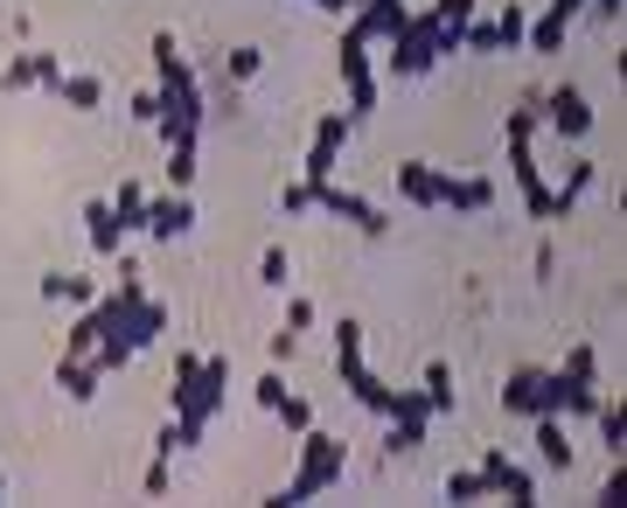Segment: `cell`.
I'll use <instances>...</instances> for the list:
<instances>
[{"label":"cell","instance_id":"1","mask_svg":"<svg viewBox=\"0 0 627 508\" xmlns=\"http://www.w3.org/2000/svg\"><path fill=\"white\" fill-rule=\"evenodd\" d=\"M342 467H349V446L307 425V432H300V474L272 495V508H300V501H314V495H328L335 480H342Z\"/></svg>","mask_w":627,"mask_h":508},{"label":"cell","instance_id":"2","mask_svg":"<svg viewBox=\"0 0 627 508\" xmlns=\"http://www.w3.org/2000/svg\"><path fill=\"white\" fill-rule=\"evenodd\" d=\"M223 390H230V356H202V377H196V390H189V405H181V446H196L202 432H209V418L223 411Z\"/></svg>","mask_w":627,"mask_h":508},{"label":"cell","instance_id":"3","mask_svg":"<svg viewBox=\"0 0 627 508\" xmlns=\"http://www.w3.org/2000/svg\"><path fill=\"white\" fill-rule=\"evenodd\" d=\"M432 36H439V14H411L405 36H390V77H426L439 57H432Z\"/></svg>","mask_w":627,"mask_h":508},{"label":"cell","instance_id":"4","mask_svg":"<svg viewBox=\"0 0 627 508\" xmlns=\"http://www.w3.org/2000/svg\"><path fill=\"white\" fill-rule=\"evenodd\" d=\"M314 189V209H328V217H342V223H356L362 237H384L390 230V217L384 209H370L362 196H349V189H335V181H307Z\"/></svg>","mask_w":627,"mask_h":508},{"label":"cell","instance_id":"5","mask_svg":"<svg viewBox=\"0 0 627 508\" xmlns=\"http://www.w3.org/2000/svg\"><path fill=\"white\" fill-rule=\"evenodd\" d=\"M153 77H161V84H153L161 98H196V91H202V77H196L189 57L175 49V36H153Z\"/></svg>","mask_w":627,"mask_h":508},{"label":"cell","instance_id":"6","mask_svg":"<svg viewBox=\"0 0 627 508\" xmlns=\"http://www.w3.org/2000/svg\"><path fill=\"white\" fill-rule=\"evenodd\" d=\"M342 140H349V112H328L321 126H314V147H307L300 181H328V175H335V153H342Z\"/></svg>","mask_w":627,"mask_h":508},{"label":"cell","instance_id":"7","mask_svg":"<svg viewBox=\"0 0 627 508\" xmlns=\"http://www.w3.org/2000/svg\"><path fill=\"white\" fill-rule=\"evenodd\" d=\"M196 230V202L189 196H147V237H161V245H175V237Z\"/></svg>","mask_w":627,"mask_h":508},{"label":"cell","instance_id":"8","mask_svg":"<svg viewBox=\"0 0 627 508\" xmlns=\"http://www.w3.org/2000/svg\"><path fill=\"white\" fill-rule=\"evenodd\" d=\"M544 119H551L565 140H586V132H593V104H586L579 84H558L551 98H544Z\"/></svg>","mask_w":627,"mask_h":508},{"label":"cell","instance_id":"9","mask_svg":"<svg viewBox=\"0 0 627 508\" xmlns=\"http://www.w3.org/2000/svg\"><path fill=\"white\" fill-rule=\"evenodd\" d=\"M405 21H411V8H405V0H362L349 29H356L362 42H390V36H405Z\"/></svg>","mask_w":627,"mask_h":508},{"label":"cell","instance_id":"10","mask_svg":"<svg viewBox=\"0 0 627 508\" xmlns=\"http://www.w3.org/2000/svg\"><path fill=\"white\" fill-rule=\"evenodd\" d=\"M481 474H488V495H509L516 508H530V501H537V480L522 474L516 460H502V446H495L488 460H481Z\"/></svg>","mask_w":627,"mask_h":508},{"label":"cell","instance_id":"11","mask_svg":"<svg viewBox=\"0 0 627 508\" xmlns=\"http://www.w3.org/2000/svg\"><path fill=\"white\" fill-rule=\"evenodd\" d=\"M98 384H104V369L91 362V356H57V390L70 397V405H91V397H98Z\"/></svg>","mask_w":627,"mask_h":508},{"label":"cell","instance_id":"12","mask_svg":"<svg viewBox=\"0 0 627 508\" xmlns=\"http://www.w3.org/2000/svg\"><path fill=\"white\" fill-rule=\"evenodd\" d=\"M439 189H447V168H426V160H405L398 168V196L418 209H439Z\"/></svg>","mask_w":627,"mask_h":508},{"label":"cell","instance_id":"13","mask_svg":"<svg viewBox=\"0 0 627 508\" xmlns=\"http://www.w3.org/2000/svg\"><path fill=\"white\" fill-rule=\"evenodd\" d=\"M335 377H342V384L362 377V320H349V313L335 320Z\"/></svg>","mask_w":627,"mask_h":508},{"label":"cell","instance_id":"14","mask_svg":"<svg viewBox=\"0 0 627 508\" xmlns=\"http://www.w3.org/2000/svg\"><path fill=\"white\" fill-rule=\"evenodd\" d=\"M161 335H168V300H140L126 313V341H133V349H147V341H161Z\"/></svg>","mask_w":627,"mask_h":508},{"label":"cell","instance_id":"15","mask_svg":"<svg viewBox=\"0 0 627 508\" xmlns=\"http://www.w3.org/2000/svg\"><path fill=\"white\" fill-rule=\"evenodd\" d=\"M537 384H544V369H509L502 377V411H522V418H537Z\"/></svg>","mask_w":627,"mask_h":508},{"label":"cell","instance_id":"16","mask_svg":"<svg viewBox=\"0 0 627 508\" xmlns=\"http://www.w3.org/2000/svg\"><path fill=\"white\" fill-rule=\"evenodd\" d=\"M495 202V181H460V175H447V189H439V209H460V217H475V209H488Z\"/></svg>","mask_w":627,"mask_h":508},{"label":"cell","instance_id":"17","mask_svg":"<svg viewBox=\"0 0 627 508\" xmlns=\"http://www.w3.org/2000/svg\"><path fill=\"white\" fill-rule=\"evenodd\" d=\"M537 460L551 467V474H565V467H571V439H565L558 411H544V418H537Z\"/></svg>","mask_w":627,"mask_h":508},{"label":"cell","instance_id":"18","mask_svg":"<svg viewBox=\"0 0 627 508\" xmlns=\"http://www.w3.org/2000/svg\"><path fill=\"white\" fill-rule=\"evenodd\" d=\"M335 70H342V84L356 91V84H370V42H362L356 29L342 36V49H335Z\"/></svg>","mask_w":627,"mask_h":508},{"label":"cell","instance_id":"19","mask_svg":"<svg viewBox=\"0 0 627 508\" xmlns=\"http://www.w3.org/2000/svg\"><path fill=\"white\" fill-rule=\"evenodd\" d=\"M84 223H91V245H98V251H119L126 223L112 217V202H98V196H91V202H84Z\"/></svg>","mask_w":627,"mask_h":508},{"label":"cell","instance_id":"20","mask_svg":"<svg viewBox=\"0 0 627 508\" xmlns=\"http://www.w3.org/2000/svg\"><path fill=\"white\" fill-rule=\"evenodd\" d=\"M565 29H571V21L544 8V21H530V29H522V42H530L537 57H558V49H565Z\"/></svg>","mask_w":627,"mask_h":508},{"label":"cell","instance_id":"21","mask_svg":"<svg viewBox=\"0 0 627 508\" xmlns=\"http://www.w3.org/2000/svg\"><path fill=\"white\" fill-rule=\"evenodd\" d=\"M42 300H77V307H91V300H98V286H91V279H77V272H49V279H42Z\"/></svg>","mask_w":627,"mask_h":508},{"label":"cell","instance_id":"22","mask_svg":"<svg viewBox=\"0 0 627 508\" xmlns=\"http://www.w3.org/2000/svg\"><path fill=\"white\" fill-rule=\"evenodd\" d=\"M384 418H405V425H432V397L426 390H390V411Z\"/></svg>","mask_w":627,"mask_h":508},{"label":"cell","instance_id":"23","mask_svg":"<svg viewBox=\"0 0 627 508\" xmlns=\"http://www.w3.org/2000/svg\"><path fill=\"white\" fill-rule=\"evenodd\" d=\"M349 397H356L362 411H377V418L390 411V384H384V377H370V369H362V377H349Z\"/></svg>","mask_w":627,"mask_h":508},{"label":"cell","instance_id":"24","mask_svg":"<svg viewBox=\"0 0 627 508\" xmlns=\"http://www.w3.org/2000/svg\"><path fill=\"white\" fill-rule=\"evenodd\" d=\"M593 189V160H571V175H565V189H551V209H558V217H565V209L571 202H579Z\"/></svg>","mask_w":627,"mask_h":508},{"label":"cell","instance_id":"25","mask_svg":"<svg viewBox=\"0 0 627 508\" xmlns=\"http://www.w3.org/2000/svg\"><path fill=\"white\" fill-rule=\"evenodd\" d=\"M63 104H77V112H98V104H104V84H98V77H63V91H57Z\"/></svg>","mask_w":627,"mask_h":508},{"label":"cell","instance_id":"26","mask_svg":"<svg viewBox=\"0 0 627 508\" xmlns=\"http://www.w3.org/2000/svg\"><path fill=\"white\" fill-rule=\"evenodd\" d=\"M426 446V425H405V418H390V439H384V460H405V452Z\"/></svg>","mask_w":627,"mask_h":508},{"label":"cell","instance_id":"27","mask_svg":"<svg viewBox=\"0 0 627 508\" xmlns=\"http://www.w3.org/2000/svg\"><path fill=\"white\" fill-rule=\"evenodd\" d=\"M593 418H599V439H607V452L620 460V452H627V418H620V397H614V405H599Z\"/></svg>","mask_w":627,"mask_h":508},{"label":"cell","instance_id":"28","mask_svg":"<svg viewBox=\"0 0 627 508\" xmlns=\"http://www.w3.org/2000/svg\"><path fill=\"white\" fill-rule=\"evenodd\" d=\"M196 377H202V356H175V390H168V405H175V411L189 405V390H196Z\"/></svg>","mask_w":627,"mask_h":508},{"label":"cell","instance_id":"29","mask_svg":"<svg viewBox=\"0 0 627 508\" xmlns=\"http://www.w3.org/2000/svg\"><path fill=\"white\" fill-rule=\"evenodd\" d=\"M426 397H432V411H454V369L447 362H426Z\"/></svg>","mask_w":627,"mask_h":508},{"label":"cell","instance_id":"30","mask_svg":"<svg viewBox=\"0 0 627 508\" xmlns=\"http://www.w3.org/2000/svg\"><path fill=\"white\" fill-rule=\"evenodd\" d=\"M112 217H119L126 230H147V196L133 189V181H126V189H119V202H112Z\"/></svg>","mask_w":627,"mask_h":508},{"label":"cell","instance_id":"31","mask_svg":"<svg viewBox=\"0 0 627 508\" xmlns=\"http://www.w3.org/2000/svg\"><path fill=\"white\" fill-rule=\"evenodd\" d=\"M258 279H266V286H272V292H286V286H293V258H286V251H279V245H272V251H266V258H258Z\"/></svg>","mask_w":627,"mask_h":508},{"label":"cell","instance_id":"32","mask_svg":"<svg viewBox=\"0 0 627 508\" xmlns=\"http://www.w3.org/2000/svg\"><path fill=\"white\" fill-rule=\"evenodd\" d=\"M488 495V474L475 467V474H447V501H481Z\"/></svg>","mask_w":627,"mask_h":508},{"label":"cell","instance_id":"33","mask_svg":"<svg viewBox=\"0 0 627 508\" xmlns=\"http://www.w3.org/2000/svg\"><path fill=\"white\" fill-rule=\"evenodd\" d=\"M223 70H230V84H245V77L266 70V49H251V42H245V49H230V63H223Z\"/></svg>","mask_w":627,"mask_h":508},{"label":"cell","instance_id":"34","mask_svg":"<svg viewBox=\"0 0 627 508\" xmlns=\"http://www.w3.org/2000/svg\"><path fill=\"white\" fill-rule=\"evenodd\" d=\"M29 84H36V49L14 57V63H0V91H29Z\"/></svg>","mask_w":627,"mask_h":508},{"label":"cell","instance_id":"35","mask_svg":"<svg viewBox=\"0 0 627 508\" xmlns=\"http://www.w3.org/2000/svg\"><path fill=\"white\" fill-rule=\"evenodd\" d=\"M196 181V147H168V189H189Z\"/></svg>","mask_w":627,"mask_h":508},{"label":"cell","instance_id":"36","mask_svg":"<svg viewBox=\"0 0 627 508\" xmlns=\"http://www.w3.org/2000/svg\"><path fill=\"white\" fill-rule=\"evenodd\" d=\"M279 425H286V432H307V425H314L307 397H293V390H286V397H279Z\"/></svg>","mask_w":627,"mask_h":508},{"label":"cell","instance_id":"37","mask_svg":"<svg viewBox=\"0 0 627 508\" xmlns=\"http://www.w3.org/2000/svg\"><path fill=\"white\" fill-rule=\"evenodd\" d=\"M522 29H530V21H522V8H502V21H495V36H502V49H522Z\"/></svg>","mask_w":627,"mask_h":508},{"label":"cell","instance_id":"38","mask_svg":"<svg viewBox=\"0 0 627 508\" xmlns=\"http://www.w3.org/2000/svg\"><path fill=\"white\" fill-rule=\"evenodd\" d=\"M565 377H579V384H593V377H599V362H593V349H586V341L565 356Z\"/></svg>","mask_w":627,"mask_h":508},{"label":"cell","instance_id":"39","mask_svg":"<svg viewBox=\"0 0 627 508\" xmlns=\"http://www.w3.org/2000/svg\"><path fill=\"white\" fill-rule=\"evenodd\" d=\"M279 397H286V377H279V362H272L266 377H258V405H266V411H279Z\"/></svg>","mask_w":627,"mask_h":508},{"label":"cell","instance_id":"40","mask_svg":"<svg viewBox=\"0 0 627 508\" xmlns=\"http://www.w3.org/2000/svg\"><path fill=\"white\" fill-rule=\"evenodd\" d=\"M432 14L454 21V29H467V21H475V0H432Z\"/></svg>","mask_w":627,"mask_h":508},{"label":"cell","instance_id":"41","mask_svg":"<svg viewBox=\"0 0 627 508\" xmlns=\"http://www.w3.org/2000/svg\"><path fill=\"white\" fill-rule=\"evenodd\" d=\"M467 49H481V57H488V49H502V36H495V21H467Z\"/></svg>","mask_w":627,"mask_h":508},{"label":"cell","instance_id":"42","mask_svg":"<svg viewBox=\"0 0 627 508\" xmlns=\"http://www.w3.org/2000/svg\"><path fill=\"white\" fill-rule=\"evenodd\" d=\"M279 209H293V217H300V209H314V189H307V181H286V189H279Z\"/></svg>","mask_w":627,"mask_h":508},{"label":"cell","instance_id":"43","mask_svg":"<svg viewBox=\"0 0 627 508\" xmlns=\"http://www.w3.org/2000/svg\"><path fill=\"white\" fill-rule=\"evenodd\" d=\"M286 328L307 335V328H314V300H286Z\"/></svg>","mask_w":627,"mask_h":508},{"label":"cell","instance_id":"44","mask_svg":"<svg viewBox=\"0 0 627 508\" xmlns=\"http://www.w3.org/2000/svg\"><path fill=\"white\" fill-rule=\"evenodd\" d=\"M133 119H140V126L161 119V91H140V98H133Z\"/></svg>","mask_w":627,"mask_h":508},{"label":"cell","instance_id":"45","mask_svg":"<svg viewBox=\"0 0 627 508\" xmlns=\"http://www.w3.org/2000/svg\"><path fill=\"white\" fill-rule=\"evenodd\" d=\"M147 495H168V452H153V467H147Z\"/></svg>","mask_w":627,"mask_h":508},{"label":"cell","instance_id":"46","mask_svg":"<svg viewBox=\"0 0 627 508\" xmlns=\"http://www.w3.org/2000/svg\"><path fill=\"white\" fill-rule=\"evenodd\" d=\"M349 112H377V77H370V84H356V91H349Z\"/></svg>","mask_w":627,"mask_h":508},{"label":"cell","instance_id":"47","mask_svg":"<svg viewBox=\"0 0 627 508\" xmlns=\"http://www.w3.org/2000/svg\"><path fill=\"white\" fill-rule=\"evenodd\" d=\"M293 349H300V335H293V328L272 335V362H293Z\"/></svg>","mask_w":627,"mask_h":508},{"label":"cell","instance_id":"48","mask_svg":"<svg viewBox=\"0 0 627 508\" xmlns=\"http://www.w3.org/2000/svg\"><path fill=\"white\" fill-rule=\"evenodd\" d=\"M321 14H356V0H314Z\"/></svg>","mask_w":627,"mask_h":508},{"label":"cell","instance_id":"49","mask_svg":"<svg viewBox=\"0 0 627 508\" xmlns=\"http://www.w3.org/2000/svg\"><path fill=\"white\" fill-rule=\"evenodd\" d=\"M593 8H599V14H620V0H593Z\"/></svg>","mask_w":627,"mask_h":508},{"label":"cell","instance_id":"50","mask_svg":"<svg viewBox=\"0 0 627 508\" xmlns=\"http://www.w3.org/2000/svg\"><path fill=\"white\" fill-rule=\"evenodd\" d=\"M0 495H8V480H0Z\"/></svg>","mask_w":627,"mask_h":508}]
</instances>
